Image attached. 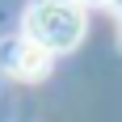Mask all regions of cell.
<instances>
[{"mask_svg":"<svg viewBox=\"0 0 122 122\" xmlns=\"http://www.w3.org/2000/svg\"><path fill=\"white\" fill-rule=\"evenodd\" d=\"M80 4H84V9H88V4H110V0H80Z\"/></svg>","mask_w":122,"mask_h":122,"instance_id":"3","label":"cell"},{"mask_svg":"<svg viewBox=\"0 0 122 122\" xmlns=\"http://www.w3.org/2000/svg\"><path fill=\"white\" fill-rule=\"evenodd\" d=\"M110 9H118V13H122V0H110Z\"/></svg>","mask_w":122,"mask_h":122,"instance_id":"4","label":"cell"},{"mask_svg":"<svg viewBox=\"0 0 122 122\" xmlns=\"http://www.w3.org/2000/svg\"><path fill=\"white\" fill-rule=\"evenodd\" d=\"M84 30H88V17L80 0H30L21 17V34L34 38L38 46H46L51 55L76 51Z\"/></svg>","mask_w":122,"mask_h":122,"instance_id":"1","label":"cell"},{"mask_svg":"<svg viewBox=\"0 0 122 122\" xmlns=\"http://www.w3.org/2000/svg\"><path fill=\"white\" fill-rule=\"evenodd\" d=\"M51 55L46 46H38L34 38L25 34H13L0 42V67L13 76V80H46L51 76Z\"/></svg>","mask_w":122,"mask_h":122,"instance_id":"2","label":"cell"}]
</instances>
